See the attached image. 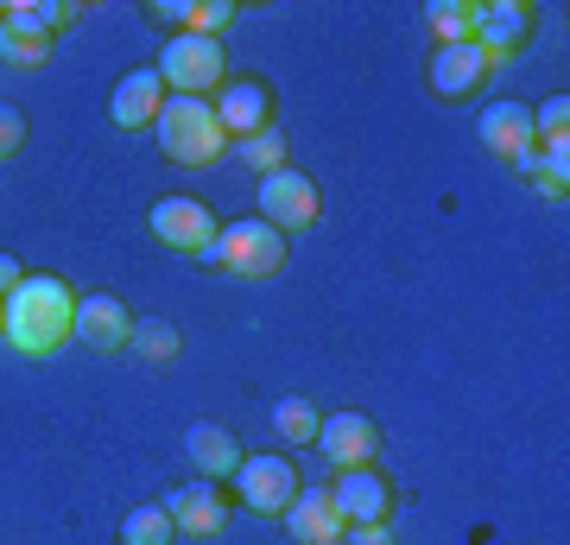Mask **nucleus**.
I'll list each match as a JSON object with an SVG mask.
<instances>
[{
	"label": "nucleus",
	"instance_id": "f257e3e1",
	"mask_svg": "<svg viewBox=\"0 0 570 545\" xmlns=\"http://www.w3.org/2000/svg\"><path fill=\"white\" fill-rule=\"evenodd\" d=\"M70 318H77V292L58 273H26L7 299H0V337L20 356H51L70 343Z\"/></svg>",
	"mask_w": 570,
	"mask_h": 545
},
{
	"label": "nucleus",
	"instance_id": "f03ea898",
	"mask_svg": "<svg viewBox=\"0 0 570 545\" xmlns=\"http://www.w3.org/2000/svg\"><path fill=\"white\" fill-rule=\"evenodd\" d=\"M153 140L171 165H216L228 153V134L204 96H165V108L153 115Z\"/></svg>",
	"mask_w": 570,
	"mask_h": 545
},
{
	"label": "nucleus",
	"instance_id": "7ed1b4c3",
	"mask_svg": "<svg viewBox=\"0 0 570 545\" xmlns=\"http://www.w3.org/2000/svg\"><path fill=\"white\" fill-rule=\"evenodd\" d=\"M209 266H228V273H242V280H266V273H279L285 266V235L261 216H242V223H223L216 228V242L204 247Z\"/></svg>",
	"mask_w": 570,
	"mask_h": 545
},
{
	"label": "nucleus",
	"instance_id": "20e7f679",
	"mask_svg": "<svg viewBox=\"0 0 570 545\" xmlns=\"http://www.w3.org/2000/svg\"><path fill=\"white\" fill-rule=\"evenodd\" d=\"M153 70H159L165 96H204V89H223V39H209V32H171Z\"/></svg>",
	"mask_w": 570,
	"mask_h": 545
},
{
	"label": "nucleus",
	"instance_id": "39448f33",
	"mask_svg": "<svg viewBox=\"0 0 570 545\" xmlns=\"http://www.w3.org/2000/svg\"><path fill=\"white\" fill-rule=\"evenodd\" d=\"M146 228H153V242L171 247V254H204L223 223H216L197 197H159L153 203V216H146Z\"/></svg>",
	"mask_w": 570,
	"mask_h": 545
},
{
	"label": "nucleus",
	"instance_id": "423d86ee",
	"mask_svg": "<svg viewBox=\"0 0 570 545\" xmlns=\"http://www.w3.org/2000/svg\"><path fill=\"white\" fill-rule=\"evenodd\" d=\"M261 223H273L279 235L311 228V223H317V184H311L305 172H292V165L266 172V178H261Z\"/></svg>",
	"mask_w": 570,
	"mask_h": 545
},
{
	"label": "nucleus",
	"instance_id": "0eeeda50",
	"mask_svg": "<svg viewBox=\"0 0 570 545\" xmlns=\"http://www.w3.org/2000/svg\"><path fill=\"white\" fill-rule=\"evenodd\" d=\"M317 450H324L336 469H362L374 464V450H381V425L367 419V412H330V419H317Z\"/></svg>",
	"mask_w": 570,
	"mask_h": 545
},
{
	"label": "nucleus",
	"instance_id": "6e6552de",
	"mask_svg": "<svg viewBox=\"0 0 570 545\" xmlns=\"http://www.w3.org/2000/svg\"><path fill=\"white\" fill-rule=\"evenodd\" d=\"M216 108V121H223L228 146L235 140H254L261 127H273V89L261 77H242V82H223V96L209 101Z\"/></svg>",
	"mask_w": 570,
	"mask_h": 545
},
{
	"label": "nucleus",
	"instance_id": "1a4fd4ad",
	"mask_svg": "<svg viewBox=\"0 0 570 545\" xmlns=\"http://www.w3.org/2000/svg\"><path fill=\"white\" fill-rule=\"evenodd\" d=\"M532 32V7L527 0H475V32L469 39L482 45V58H513Z\"/></svg>",
	"mask_w": 570,
	"mask_h": 545
},
{
	"label": "nucleus",
	"instance_id": "9d476101",
	"mask_svg": "<svg viewBox=\"0 0 570 545\" xmlns=\"http://www.w3.org/2000/svg\"><path fill=\"white\" fill-rule=\"evenodd\" d=\"M330 495H336V514H343V526H381V520H387V507H393V488H387V476H381L374 464L343 469Z\"/></svg>",
	"mask_w": 570,
	"mask_h": 545
},
{
	"label": "nucleus",
	"instance_id": "9b49d317",
	"mask_svg": "<svg viewBox=\"0 0 570 545\" xmlns=\"http://www.w3.org/2000/svg\"><path fill=\"white\" fill-rule=\"evenodd\" d=\"M70 337L89 349H127L134 337V318H127V304L115 292H82L77 299V318H70Z\"/></svg>",
	"mask_w": 570,
	"mask_h": 545
},
{
	"label": "nucleus",
	"instance_id": "f8f14e48",
	"mask_svg": "<svg viewBox=\"0 0 570 545\" xmlns=\"http://www.w3.org/2000/svg\"><path fill=\"white\" fill-rule=\"evenodd\" d=\"M235 483H242V502L254 514H285V502L298 495V469L285 464V457H242Z\"/></svg>",
	"mask_w": 570,
	"mask_h": 545
},
{
	"label": "nucleus",
	"instance_id": "ddd939ff",
	"mask_svg": "<svg viewBox=\"0 0 570 545\" xmlns=\"http://www.w3.org/2000/svg\"><path fill=\"white\" fill-rule=\"evenodd\" d=\"M165 514H171V526L190 533V539H209V533H223V526H228V502L216 495V483L171 488V495H165Z\"/></svg>",
	"mask_w": 570,
	"mask_h": 545
},
{
	"label": "nucleus",
	"instance_id": "4468645a",
	"mask_svg": "<svg viewBox=\"0 0 570 545\" xmlns=\"http://www.w3.org/2000/svg\"><path fill=\"white\" fill-rule=\"evenodd\" d=\"M482 77H489V58H482V45H475V39L438 45V51H431V89H438L444 101L475 96V89H482Z\"/></svg>",
	"mask_w": 570,
	"mask_h": 545
},
{
	"label": "nucleus",
	"instance_id": "2eb2a0df",
	"mask_svg": "<svg viewBox=\"0 0 570 545\" xmlns=\"http://www.w3.org/2000/svg\"><path fill=\"white\" fill-rule=\"evenodd\" d=\"M285 526L298 545H324V539H343V514H336V495L330 488H298L285 502Z\"/></svg>",
	"mask_w": 570,
	"mask_h": 545
},
{
	"label": "nucleus",
	"instance_id": "dca6fc26",
	"mask_svg": "<svg viewBox=\"0 0 570 545\" xmlns=\"http://www.w3.org/2000/svg\"><path fill=\"white\" fill-rule=\"evenodd\" d=\"M165 108V82L153 64H140V70H127L121 82H115V101H108V115H115V127H153V115Z\"/></svg>",
	"mask_w": 570,
	"mask_h": 545
},
{
	"label": "nucleus",
	"instance_id": "f3484780",
	"mask_svg": "<svg viewBox=\"0 0 570 545\" xmlns=\"http://www.w3.org/2000/svg\"><path fill=\"white\" fill-rule=\"evenodd\" d=\"M475 134H482L489 153L513 159V153H527V146H532V108H527V101H489V108H482V121H475Z\"/></svg>",
	"mask_w": 570,
	"mask_h": 545
},
{
	"label": "nucleus",
	"instance_id": "a211bd4d",
	"mask_svg": "<svg viewBox=\"0 0 570 545\" xmlns=\"http://www.w3.org/2000/svg\"><path fill=\"white\" fill-rule=\"evenodd\" d=\"M184 450H190V464L204 469V483H216V476H235V469H242V445H235V431H228V425L197 419L190 431H184Z\"/></svg>",
	"mask_w": 570,
	"mask_h": 545
},
{
	"label": "nucleus",
	"instance_id": "6ab92c4d",
	"mask_svg": "<svg viewBox=\"0 0 570 545\" xmlns=\"http://www.w3.org/2000/svg\"><path fill=\"white\" fill-rule=\"evenodd\" d=\"M273 431H279L285 445H317V406L305 393H279L273 400Z\"/></svg>",
	"mask_w": 570,
	"mask_h": 545
},
{
	"label": "nucleus",
	"instance_id": "aec40b11",
	"mask_svg": "<svg viewBox=\"0 0 570 545\" xmlns=\"http://www.w3.org/2000/svg\"><path fill=\"white\" fill-rule=\"evenodd\" d=\"M178 539V526H171V514H165V502L153 507H127V520H121V545H171Z\"/></svg>",
	"mask_w": 570,
	"mask_h": 545
},
{
	"label": "nucleus",
	"instance_id": "412c9836",
	"mask_svg": "<svg viewBox=\"0 0 570 545\" xmlns=\"http://www.w3.org/2000/svg\"><path fill=\"white\" fill-rule=\"evenodd\" d=\"M425 20H431V32H438L444 45H463L469 32H475V0H431Z\"/></svg>",
	"mask_w": 570,
	"mask_h": 545
},
{
	"label": "nucleus",
	"instance_id": "4be33fe9",
	"mask_svg": "<svg viewBox=\"0 0 570 545\" xmlns=\"http://www.w3.org/2000/svg\"><path fill=\"white\" fill-rule=\"evenodd\" d=\"M127 349H140V356H153V362H171V356H178V323L171 318H134Z\"/></svg>",
	"mask_w": 570,
	"mask_h": 545
},
{
	"label": "nucleus",
	"instance_id": "5701e85b",
	"mask_svg": "<svg viewBox=\"0 0 570 545\" xmlns=\"http://www.w3.org/2000/svg\"><path fill=\"white\" fill-rule=\"evenodd\" d=\"M51 45H58V39H32V32L0 26V64H13V70H39V64L51 58Z\"/></svg>",
	"mask_w": 570,
	"mask_h": 545
},
{
	"label": "nucleus",
	"instance_id": "b1692460",
	"mask_svg": "<svg viewBox=\"0 0 570 545\" xmlns=\"http://www.w3.org/2000/svg\"><path fill=\"white\" fill-rule=\"evenodd\" d=\"M235 146H242V159L254 165L261 178H266V172H279V165H285V134H279V127H261L254 140H235Z\"/></svg>",
	"mask_w": 570,
	"mask_h": 545
},
{
	"label": "nucleus",
	"instance_id": "393cba45",
	"mask_svg": "<svg viewBox=\"0 0 570 545\" xmlns=\"http://www.w3.org/2000/svg\"><path fill=\"white\" fill-rule=\"evenodd\" d=\"M570 127V96H551L546 108H532V140H564Z\"/></svg>",
	"mask_w": 570,
	"mask_h": 545
},
{
	"label": "nucleus",
	"instance_id": "a878e982",
	"mask_svg": "<svg viewBox=\"0 0 570 545\" xmlns=\"http://www.w3.org/2000/svg\"><path fill=\"white\" fill-rule=\"evenodd\" d=\"M235 13H242L235 0H197V7H190V32H209V39H216Z\"/></svg>",
	"mask_w": 570,
	"mask_h": 545
},
{
	"label": "nucleus",
	"instance_id": "bb28decb",
	"mask_svg": "<svg viewBox=\"0 0 570 545\" xmlns=\"http://www.w3.org/2000/svg\"><path fill=\"white\" fill-rule=\"evenodd\" d=\"M26 146V108L20 101H0V159H13Z\"/></svg>",
	"mask_w": 570,
	"mask_h": 545
},
{
	"label": "nucleus",
	"instance_id": "cd10ccee",
	"mask_svg": "<svg viewBox=\"0 0 570 545\" xmlns=\"http://www.w3.org/2000/svg\"><path fill=\"white\" fill-rule=\"evenodd\" d=\"M146 13H153L159 26H171V32H190V7H184V0H153Z\"/></svg>",
	"mask_w": 570,
	"mask_h": 545
},
{
	"label": "nucleus",
	"instance_id": "c85d7f7f",
	"mask_svg": "<svg viewBox=\"0 0 570 545\" xmlns=\"http://www.w3.org/2000/svg\"><path fill=\"white\" fill-rule=\"evenodd\" d=\"M343 539H348V545H393L387 526H343Z\"/></svg>",
	"mask_w": 570,
	"mask_h": 545
},
{
	"label": "nucleus",
	"instance_id": "c756f323",
	"mask_svg": "<svg viewBox=\"0 0 570 545\" xmlns=\"http://www.w3.org/2000/svg\"><path fill=\"white\" fill-rule=\"evenodd\" d=\"M20 280H26V273H20V261H13V254H0V292H13Z\"/></svg>",
	"mask_w": 570,
	"mask_h": 545
},
{
	"label": "nucleus",
	"instance_id": "7c9ffc66",
	"mask_svg": "<svg viewBox=\"0 0 570 545\" xmlns=\"http://www.w3.org/2000/svg\"><path fill=\"white\" fill-rule=\"evenodd\" d=\"M324 545H348V539H324Z\"/></svg>",
	"mask_w": 570,
	"mask_h": 545
},
{
	"label": "nucleus",
	"instance_id": "2f4dec72",
	"mask_svg": "<svg viewBox=\"0 0 570 545\" xmlns=\"http://www.w3.org/2000/svg\"><path fill=\"white\" fill-rule=\"evenodd\" d=\"M0 13H7V7H0Z\"/></svg>",
	"mask_w": 570,
	"mask_h": 545
}]
</instances>
